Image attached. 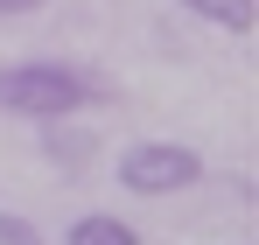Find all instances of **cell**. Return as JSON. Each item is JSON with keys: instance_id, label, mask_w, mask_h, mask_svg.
I'll return each instance as SVG.
<instances>
[{"instance_id": "1", "label": "cell", "mask_w": 259, "mask_h": 245, "mask_svg": "<svg viewBox=\"0 0 259 245\" xmlns=\"http://www.w3.org/2000/svg\"><path fill=\"white\" fill-rule=\"evenodd\" d=\"M91 98V77L77 63H63V56H21V63H7L0 70V112H14V119H70V112H84Z\"/></svg>"}, {"instance_id": "2", "label": "cell", "mask_w": 259, "mask_h": 245, "mask_svg": "<svg viewBox=\"0 0 259 245\" xmlns=\"http://www.w3.org/2000/svg\"><path fill=\"white\" fill-rule=\"evenodd\" d=\"M196 182H203V154L182 140H133L119 154V189L133 196H182Z\"/></svg>"}, {"instance_id": "3", "label": "cell", "mask_w": 259, "mask_h": 245, "mask_svg": "<svg viewBox=\"0 0 259 245\" xmlns=\"http://www.w3.org/2000/svg\"><path fill=\"white\" fill-rule=\"evenodd\" d=\"M63 245H140V231H133L126 217H112V210H84L63 231Z\"/></svg>"}, {"instance_id": "4", "label": "cell", "mask_w": 259, "mask_h": 245, "mask_svg": "<svg viewBox=\"0 0 259 245\" xmlns=\"http://www.w3.org/2000/svg\"><path fill=\"white\" fill-rule=\"evenodd\" d=\"M182 7H189V14H203V21H210V28H224V35H245V28H252V0H182Z\"/></svg>"}, {"instance_id": "5", "label": "cell", "mask_w": 259, "mask_h": 245, "mask_svg": "<svg viewBox=\"0 0 259 245\" xmlns=\"http://www.w3.org/2000/svg\"><path fill=\"white\" fill-rule=\"evenodd\" d=\"M0 245H49V238H42V224H35V217L0 210Z\"/></svg>"}, {"instance_id": "6", "label": "cell", "mask_w": 259, "mask_h": 245, "mask_svg": "<svg viewBox=\"0 0 259 245\" xmlns=\"http://www.w3.org/2000/svg\"><path fill=\"white\" fill-rule=\"evenodd\" d=\"M42 0H0V21H14V14H35Z\"/></svg>"}]
</instances>
